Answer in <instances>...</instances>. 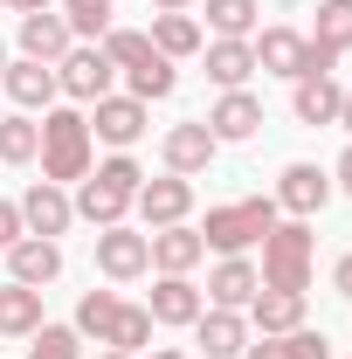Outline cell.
Returning <instances> with one entry per match:
<instances>
[{
	"label": "cell",
	"mask_w": 352,
	"mask_h": 359,
	"mask_svg": "<svg viewBox=\"0 0 352 359\" xmlns=\"http://www.w3.org/2000/svg\"><path fill=\"white\" fill-rule=\"evenodd\" d=\"M194 0H152V14H187Z\"/></svg>",
	"instance_id": "74e56055"
},
{
	"label": "cell",
	"mask_w": 352,
	"mask_h": 359,
	"mask_svg": "<svg viewBox=\"0 0 352 359\" xmlns=\"http://www.w3.org/2000/svg\"><path fill=\"white\" fill-rule=\"evenodd\" d=\"M311 42L332 48V55H346V48H352V0H318V28H311Z\"/></svg>",
	"instance_id": "4dcf8cb0"
},
{
	"label": "cell",
	"mask_w": 352,
	"mask_h": 359,
	"mask_svg": "<svg viewBox=\"0 0 352 359\" xmlns=\"http://www.w3.org/2000/svg\"><path fill=\"white\" fill-rule=\"evenodd\" d=\"M42 180H55V187H76V180L90 173V159H97V138H90V118L83 104H48L42 111Z\"/></svg>",
	"instance_id": "6da1fadb"
},
{
	"label": "cell",
	"mask_w": 352,
	"mask_h": 359,
	"mask_svg": "<svg viewBox=\"0 0 352 359\" xmlns=\"http://www.w3.org/2000/svg\"><path fill=\"white\" fill-rule=\"evenodd\" d=\"M208 132H215L221 145L256 138V132H263V97H249V90H221L215 111H208Z\"/></svg>",
	"instance_id": "2e32d148"
},
{
	"label": "cell",
	"mask_w": 352,
	"mask_h": 359,
	"mask_svg": "<svg viewBox=\"0 0 352 359\" xmlns=\"http://www.w3.org/2000/svg\"><path fill=\"white\" fill-rule=\"evenodd\" d=\"M125 97H138V104H159V97H173V83H180V69L166 62V55H152L145 69H125Z\"/></svg>",
	"instance_id": "1f68e13d"
},
{
	"label": "cell",
	"mask_w": 352,
	"mask_h": 359,
	"mask_svg": "<svg viewBox=\"0 0 352 359\" xmlns=\"http://www.w3.org/2000/svg\"><path fill=\"white\" fill-rule=\"evenodd\" d=\"M332 290H339V297H346V304H352V249H346V256H339V263H332Z\"/></svg>",
	"instance_id": "d590c367"
},
{
	"label": "cell",
	"mask_w": 352,
	"mask_h": 359,
	"mask_svg": "<svg viewBox=\"0 0 352 359\" xmlns=\"http://www.w3.org/2000/svg\"><path fill=\"white\" fill-rule=\"evenodd\" d=\"M145 311H152V325H194V318L208 311V297H201L194 276H159L152 297H145Z\"/></svg>",
	"instance_id": "d6986e66"
},
{
	"label": "cell",
	"mask_w": 352,
	"mask_h": 359,
	"mask_svg": "<svg viewBox=\"0 0 352 359\" xmlns=\"http://www.w3.org/2000/svg\"><path fill=\"white\" fill-rule=\"evenodd\" d=\"M145 35H152V48H159L166 62H187V55H201V42H208L194 14H152V28H145Z\"/></svg>",
	"instance_id": "484cf974"
},
{
	"label": "cell",
	"mask_w": 352,
	"mask_h": 359,
	"mask_svg": "<svg viewBox=\"0 0 352 359\" xmlns=\"http://www.w3.org/2000/svg\"><path fill=\"white\" fill-rule=\"evenodd\" d=\"M118 304H125L118 290H83V297H76V332L104 346V332H111V318H118Z\"/></svg>",
	"instance_id": "d6a6232c"
},
{
	"label": "cell",
	"mask_w": 352,
	"mask_h": 359,
	"mask_svg": "<svg viewBox=\"0 0 352 359\" xmlns=\"http://www.w3.org/2000/svg\"><path fill=\"white\" fill-rule=\"evenodd\" d=\"M339 104H346V83L339 76H297V90H290L297 125H339Z\"/></svg>",
	"instance_id": "44dd1931"
},
{
	"label": "cell",
	"mask_w": 352,
	"mask_h": 359,
	"mask_svg": "<svg viewBox=\"0 0 352 359\" xmlns=\"http://www.w3.org/2000/svg\"><path fill=\"white\" fill-rule=\"evenodd\" d=\"M145 249H152V269H159V276H194V263L208 256V249H201V228H194V222L152 228V235H145Z\"/></svg>",
	"instance_id": "9a60e30c"
},
{
	"label": "cell",
	"mask_w": 352,
	"mask_h": 359,
	"mask_svg": "<svg viewBox=\"0 0 352 359\" xmlns=\"http://www.w3.org/2000/svg\"><path fill=\"white\" fill-rule=\"evenodd\" d=\"M28 359H83V332L76 325H42L35 346H28Z\"/></svg>",
	"instance_id": "836d02e7"
},
{
	"label": "cell",
	"mask_w": 352,
	"mask_h": 359,
	"mask_svg": "<svg viewBox=\"0 0 352 359\" xmlns=\"http://www.w3.org/2000/svg\"><path fill=\"white\" fill-rule=\"evenodd\" d=\"M62 276V242H48V235H21L14 249H7V283H28V290H42Z\"/></svg>",
	"instance_id": "5bb4252c"
},
{
	"label": "cell",
	"mask_w": 352,
	"mask_h": 359,
	"mask_svg": "<svg viewBox=\"0 0 352 359\" xmlns=\"http://www.w3.org/2000/svg\"><path fill=\"white\" fill-rule=\"evenodd\" d=\"M21 235H28V228H21V208H14V201H0V256H7Z\"/></svg>",
	"instance_id": "e575fe53"
},
{
	"label": "cell",
	"mask_w": 352,
	"mask_h": 359,
	"mask_svg": "<svg viewBox=\"0 0 352 359\" xmlns=\"http://www.w3.org/2000/svg\"><path fill=\"white\" fill-rule=\"evenodd\" d=\"M339 125H346V132H352V90H346V104H339Z\"/></svg>",
	"instance_id": "ab89813d"
},
{
	"label": "cell",
	"mask_w": 352,
	"mask_h": 359,
	"mask_svg": "<svg viewBox=\"0 0 352 359\" xmlns=\"http://www.w3.org/2000/svg\"><path fill=\"white\" fill-rule=\"evenodd\" d=\"M256 14H263V0H208V28L221 42H249L256 35Z\"/></svg>",
	"instance_id": "f1b7e54d"
},
{
	"label": "cell",
	"mask_w": 352,
	"mask_h": 359,
	"mask_svg": "<svg viewBox=\"0 0 352 359\" xmlns=\"http://www.w3.org/2000/svg\"><path fill=\"white\" fill-rule=\"evenodd\" d=\"M0 14H7V0H0Z\"/></svg>",
	"instance_id": "ee69618b"
},
{
	"label": "cell",
	"mask_w": 352,
	"mask_h": 359,
	"mask_svg": "<svg viewBox=\"0 0 352 359\" xmlns=\"http://www.w3.org/2000/svg\"><path fill=\"white\" fill-rule=\"evenodd\" d=\"M42 7H55V0H7V14H42Z\"/></svg>",
	"instance_id": "8d00e7d4"
},
{
	"label": "cell",
	"mask_w": 352,
	"mask_h": 359,
	"mask_svg": "<svg viewBox=\"0 0 352 359\" xmlns=\"http://www.w3.org/2000/svg\"><path fill=\"white\" fill-rule=\"evenodd\" d=\"M339 187L352 194V145H346V159H339Z\"/></svg>",
	"instance_id": "f35d334b"
},
{
	"label": "cell",
	"mask_w": 352,
	"mask_h": 359,
	"mask_svg": "<svg viewBox=\"0 0 352 359\" xmlns=\"http://www.w3.org/2000/svg\"><path fill=\"white\" fill-rule=\"evenodd\" d=\"M97 359H132V353H111V346H104V353H97Z\"/></svg>",
	"instance_id": "b9f144b4"
},
{
	"label": "cell",
	"mask_w": 352,
	"mask_h": 359,
	"mask_svg": "<svg viewBox=\"0 0 352 359\" xmlns=\"http://www.w3.org/2000/svg\"><path fill=\"white\" fill-rule=\"evenodd\" d=\"M97 269H104L111 283H138V276L152 269V249H145V235H138L132 222L97 228Z\"/></svg>",
	"instance_id": "9c48e42d"
},
{
	"label": "cell",
	"mask_w": 352,
	"mask_h": 359,
	"mask_svg": "<svg viewBox=\"0 0 352 359\" xmlns=\"http://www.w3.org/2000/svg\"><path fill=\"white\" fill-rule=\"evenodd\" d=\"M325 201H332V173L311 166V159H290L283 180H276V208L290 222H311V215H325Z\"/></svg>",
	"instance_id": "ba28073f"
},
{
	"label": "cell",
	"mask_w": 352,
	"mask_h": 359,
	"mask_svg": "<svg viewBox=\"0 0 352 359\" xmlns=\"http://www.w3.org/2000/svg\"><path fill=\"white\" fill-rule=\"evenodd\" d=\"M249 325H256L263 339L297 332V325H304V290H256V297H249Z\"/></svg>",
	"instance_id": "7402d4cb"
},
{
	"label": "cell",
	"mask_w": 352,
	"mask_h": 359,
	"mask_svg": "<svg viewBox=\"0 0 352 359\" xmlns=\"http://www.w3.org/2000/svg\"><path fill=\"white\" fill-rule=\"evenodd\" d=\"M249 48H256V69H263V76H290V83H297V76H332V69H339V55L318 48L304 28H263Z\"/></svg>",
	"instance_id": "5b68a950"
},
{
	"label": "cell",
	"mask_w": 352,
	"mask_h": 359,
	"mask_svg": "<svg viewBox=\"0 0 352 359\" xmlns=\"http://www.w3.org/2000/svg\"><path fill=\"white\" fill-rule=\"evenodd\" d=\"M0 90H7V97H14L28 118H42L48 104L62 97V90H55V69H48V62H28V55H7V69H0Z\"/></svg>",
	"instance_id": "4fadbf2b"
},
{
	"label": "cell",
	"mask_w": 352,
	"mask_h": 359,
	"mask_svg": "<svg viewBox=\"0 0 352 359\" xmlns=\"http://www.w3.org/2000/svg\"><path fill=\"white\" fill-rule=\"evenodd\" d=\"M48 318H42V290L28 283H0V339H35Z\"/></svg>",
	"instance_id": "603a6c76"
},
{
	"label": "cell",
	"mask_w": 352,
	"mask_h": 359,
	"mask_svg": "<svg viewBox=\"0 0 352 359\" xmlns=\"http://www.w3.org/2000/svg\"><path fill=\"white\" fill-rule=\"evenodd\" d=\"M256 290H263V276H256L249 256H221L215 276H208V304H215V311H249Z\"/></svg>",
	"instance_id": "ac0fdd59"
},
{
	"label": "cell",
	"mask_w": 352,
	"mask_h": 359,
	"mask_svg": "<svg viewBox=\"0 0 352 359\" xmlns=\"http://www.w3.org/2000/svg\"><path fill=\"white\" fill-rule=\"evenodd\" d=\"M201 55H208V83L221 90H249V76H256V48L249 42H201Z\"/></svg>",
	"instance_id": "cb8c5ba5"
},
{
	"label": "cell",
	"mask_w": 352,
	"mask_h": 359,
	"mask_svg": "<svg viewBox=\"0 0 352 359\" xmlns=\"http://www.w3.org/2000/svg\"><path fill=\"white\" fill-rule=\"evenodd\" d=\"M145 187V173H138V159L132 152H111L104 166H90L83 180H76V222H90V228H118L125 215H132V194Z\"/></svg>",
	"instance_id": "7a4b0ae2"
},
{
	"label": "cell",
	"mask_w": 352,
	"mask_h": 359,
	"mask_svg": "<svg viewBox=\"0 0 352 359\" xmlns=\"http://www.w3.org/2000/svg\"><path fill=\"white\" fill-rule=\"evenodd\" d=\"M111 76H118V62L104 55V42H76L62 62H55V90H62L69 104H97V97H111Z\"/></svg>",
	"instance_id": "8992f818"
},
{
	"label": "cell",
	"mask_w": 352,
	"mask_h": 359,
	"mask_svg": "<svg viewBox=\"0 0 352 359\" xmlns=\"http://www.w3.org/2000/svg\"><path fill=\"white\" fill-rule=\"evenodd\" d=\"M152 359H194V353H180V346H159V353H152Z\"/></svg>",
	"instance_id": "60d3db41"
},
{
	"label": "cell",
	"mask_w": 352,
	"mask_h": 359,
	"mask_svg": "<svg viewBox=\"0 0 352 359\" xmlns=\"http://www.w3.org/2000/svg\"><path fill=\"white\" fill-rule=\"evenodd\" d=\"M194 346H201L208 359H242V346H249V318L208 304V311L194 318Z\"/></svg>",
	"instance_id": "ffe728a7"
},
{
	"label": "cell",
	"mask_w": 352,
	"mask_h": 359,
	"mask_svg": "<svg viewBox=\"0 0 352 359\" xmlns=\"http://www.w3.org/2000/svg\"><path fill=\"white\" fill-rule=\"evenodd\" d=\"M311 263H318V235H311V222H276L263 235V263H256V276H263V290H311Z\"/></svg>",
	"instance_id": "277c9868"
},
{
	"label": "cell",
	"mask_w": 352,
	"mask_h": 359,
	"mask_svg": "<svg viewBox=\"0 0 352 359\" xmlns=\"http://www.w3.org/2000/svg\"><path fill=\"white\" fill-rule=\"evenodd\" d=\"M14 208H21V228H28V235H48V242L69 235V222H76V201H69V187H55V180H35Z\"/></svg>",
	"instance_id": "30bf717a"
},
{
	"label": "cell",
	"mask_w": 352,
	"mask_h": 359,
	"mask_svg": "<svg viewBox=\"0 0 352 359\" xmlns=\"http://www.w3.org/2000/svg\"><path fill=\"white\" fill-rule=\"evenodd\" d=\"M55 14L69 21V35H76V42H104V28H111L118 0H55Z\"/></svg>",
	"instance_id": "f546056e"
},
{
	"label": "cell",
	"mask_w": 352,
	"mask_h": 359,
	"mask_svg": "<svg viewBox=\"0 0 352 359\" xmlns=\"http://www.w3.org/2000/svg\"><path fill=\"white\" fill-rule=\"evenodd\" d=\"M104 346H111V353H145V346H152V311H145V304H118V318H111V332H104Z\"/></svg>",
	"instance_id": "83f0119b"
},
{
	"label": "cell",
	"mask_w": 352,
	"mask_h": 359,
	"mask_svg": "<svg viewBox=\"0 0 352 359\" xmlns=\"http://www.w3.org/2000/svg\"><path fill=\"white\" fill-rule=\"evenodd\" d=\"M242 359H332V346H325V332H311V325H297V332H276V339H249L242 346Z\"/></svg>",
	"instance_id": "d4e9b609"
},
{
	"label": "cell",
	"mask_w": 352,
	"mask_h": 359,
	"mask_svg": "<svg viewBox=\"0 0 352 359\" xmlns=\"http://www.w3.org/2000/svg\"><path fill=\"white\" fill-rule=\"evenodd\" d=\"M35 152H42V118L0 111V166H35Z\"/></svg>",
	"instance_id": "4316f807"
},
{
	"label": "cell",
	"mask_w": 352,
	"mask_h": 359,
	"mask_svg": "<svg viewBox=\"0 0 352 359\" xmlns=\"http://www.w3.org/2000/svg\"><path fill=\"white\" fill-rule=\"evenodd\" d=\"M276 222H283L276 194H256V201L208 208V222H201V249H215V256H249V249H256V242H263Z\"/></svg>",
	"instance_id": "3957f363"
},
{
	"label": "cell",
	"mask_w": 352,
	"mask_h": 359,
	"mask_svg": "<svg viewBox=\"0 0 352 359\" xmlns=\"http://www.w3.org/2000/svg\"><path fill=\"white\" fill-rule=\"evenodd\" d=\"M69 48H76V35H69V21H62L55 7H42V14H21V55H28V62H48V69H55Z\"/></svg>",
	"instance_id": "e0dca14e"
},
{
	"label": "cell",
	"mask_w": 352,
	"mask_h": 359,
	"mask_svg": "<svg viewBox=\"0 0 352 359\" xmlns=\"http://www.w3.org/2000/svg\"><path fill=\"white\" fill-rule=\"evenodd\" d=\"M0 69H7V42H0Z\"/></svg>",
	"instance_id": "7bdbcfd3"
},
{
	"label": "cell",
	"mask_w": 352,
	"mask_h": 359,
	"mask_svg": "<svg viewBox=\"0 0 352 359\" xmlns=\"http://www.w3.org/2000/svg\"><path fill=\"white\" fill-rule=\"evenodd\" d=\"M215 152H221V138L208 132V118L166 125V138H159V159H166V173H180V180L208 173V166H215Z\"/></svg>",
	"instance_id": "52a82bcc"
},
{
	"label": "cell",
	"mask_w": 352,
	"mask_h": 359,
	"mask_svg": "<svg viewBox=\"0 0 352 359\" xmlns=\"http://www.w3.org/2000/svg\"><path fill=\"white\" fill-rule=\"evenodd\" d=\"M83 118H90V138H104L118 152H132L138 138H145V104L138 97H97Z\"/></svg>",
	"instance_id": "7c38bea8"
},
{
	"label": "cell",
	"mask_w": 352,
	"mask_h": 359,
	"mask_svg": "<svg viewBox=\"0 0 352 359\" xmlns=\"http://www.w3.org/2000/svg\"><path fill=\"white\" fill-rule=\"evenodd\" d=\"M132 208H138V222L145 228H173L194 215V180H180V173H159V180H145L132 194Z\"/></svg>",
	"instance_id": "8fae6325"
}]
</instances>
